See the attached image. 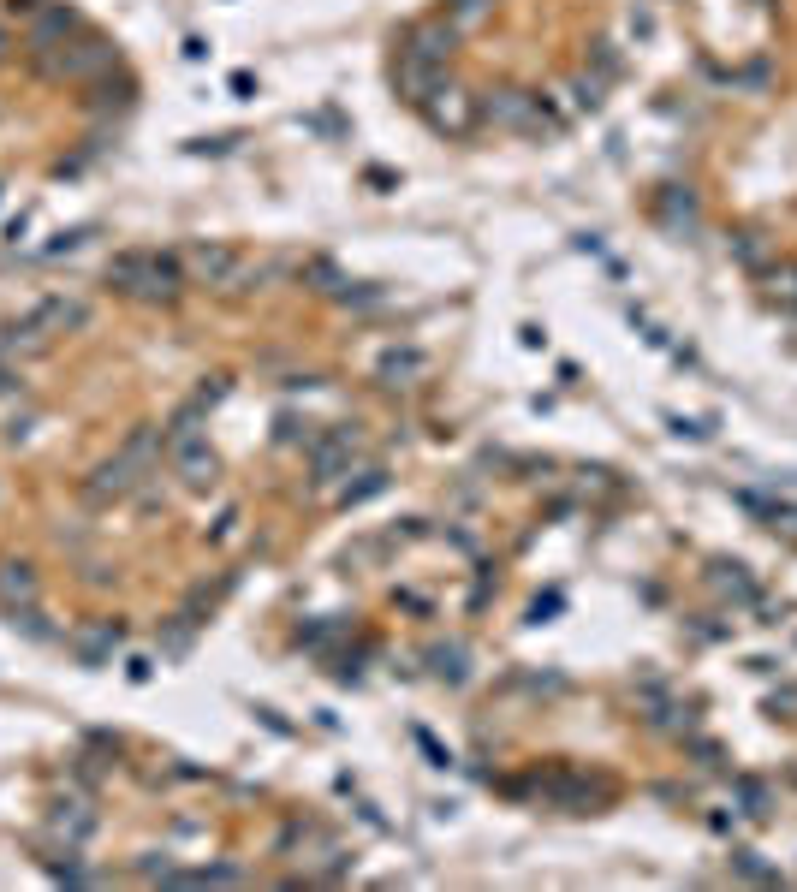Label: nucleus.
Listing matches in <instances>:
<instances>
[{"instance_id":"obj_1","label":"nucleus","mask_w":797,"mask_h":892,"mask_svg":"<svg viewBox=\"0 0 797 892\" xmlns=\"http://www.w3.org/2000/svg\"><path fill=\"white\" fill-rule=\"evenodd\" d=\"M108 286L125 298H143V304H173L185 292V262L161 256V250H119L108 262Z\"/></svg>"},{"instance_id":"obj_2","label":"nucleus","mask_w":797,"mask_h":892,"mask_svg":"<svg viewBox=\"0 0 797 892\" xmlns=\"http://www.w3.org/2000/svg\"><path fill=\"white\" fill-rule=\"evenodd\" d=\"M36 66L48 72V78H102L108 66H114V48L108 42H78V48H60V54H36Z\"/></svg>"},{"instance_id":"obj_3","label":"nucleus","mask_w":797,"mask_h":892,"mask_svg":"<svg viewBox=\"0 0 797 892\" xmlns=\"http://www.w3.org/2000/svg\"><path fill=\"white\" fill-rule=\"evenodd\" d=\"M185 274H191L197 286H238L244 256H238L232 244H191V250H185Z\"/></svg>"},{"instance_id":"obj_4","label":"nucleus","mask_w":797,"mask_h":892,"mask_svg":"<svg viewBox=\"0 0 797 892\" xmlns=\"http://www.w3.org/2000/svg\"><path fill=\"white\" fill-rule=\"evenodd\" d=\"M143 488V470L125 458V452H114V464H102L90 482H84V494L96 500V506H108V500H125V494H137Z\"/></svg>"},{"instance_id":"obj_5","label":"nucleus","mask_w":797,"mask_h":892,"mask_svg":"<svg viewBox=\"0 0 797 892\" xmlns=\"http://www.w3.org/2000/svg\"><path fill=\"white\" fill-rule=\"evenodd\" d=\"M351 458H357V429H334V435L310 441V470H316V482L345 476V470H351Z\"/></svg>"},{"instance_id":"obj_6","label":"nucleus","mask_w":797,"mask_h":892,"mask_svg":"<svg viewBox=\"0 0 797 892\" xmlns=\"http://www.w3.org/2000/svg\"><path fill=\"white\" fill-rule=\"evenodd\" d=\"M482 113L494 119V125H506V131H542V113H536V96H524V90H494Z\"/></svg>"},{"instance_id":"obj_7","label":"nucleus","mask_w":797,"mask_h":892,"mask_svg":"<svg viewBox=\"0 0 797 892\" xmlns=\"http://www.w3.org/2000/svg\"><path fill=\"white\" fill-rule=\"evenodd\" d=\"M24 322L48 339V334H66V328H84L90 322V304H78V298H42Z\"/></svg>"},{"instance_id":"obj_8","label":"nucleus","mask_w":797,"mask_h":892,"mask_svg":"<svg viewBox=\"0 0 797 892\" xmlns=\"http://www.w3.org/2000/svg\"><path fill=\"white\" fill-rule=\"evenodd\" d=\"M423 113H429V125H435V131H453V137H464V131H470V119H476L470 96H464V90H447V84L423 102Z\"/></svg>"},{"instance_id":"obj_9","label":"nucleus","mask_w":797,"mask_h":892,"mask_svg":"<svg viewBox=\"0 0 797 892\" xmlns=\"http://www.w3.org/2000/svg\"><path fill=\"white\" fill-rule=\"evenodd\" d=\"M78 30V12L72 6H36L30 12V48L36 54H54V42H66Z\"/></svg>"},{"instance_id":"obj_10","label":"nucleus","mask_w":797,"mask_h":892,"mask_svg":"<svg viewBox=\"0 0 797 892\" xmlns=\"http://www.w3.org/2000/svg\"><path fill=\"white\" fill-rule=\"evenodd\" d=\"M453 42H458L453 24H417V30L405 36V48H399V54L429 60V66H447V60H453Z\"/></svg>"},{"instance_id":"obj_11","label":"nucleus","mask_w":797,"mask_h":892,"mask_svg":"<svg viewBox=\"0 0 797 892\" xmlns=\"http://www.w3.org/2000/svg\"><path fill=\"white\" fill-rule=\"evenodd\" d=\"M441 72H447V66H429V60H411V54H399V72H393V84H399V96H405V102H417V108H423V102L441 90Z\"/></svg>"},{"instance_id":"obj_12","label":"nucleus","mask_w":797,"mask_h":892,"mask_svg":"<svg viewBox=\"0 0 797 892\" xmlns=\"http://www.w3.org/2000/svg\"><path fill=\"white\" fill-rule=\"evenodd\" d=\"M167 452H173V464H179V476H185L191 488H209V482L221 476V464H215L209 441H185V446H167Z\"/></svg>"},{"instance_id":"obj_13","label":"nucleus","mask_w":797,"mask_h":892,"mask_svg":"<svg viewBox=\"0 0 797 892\" xmlns=\"http://www.w3.org/2000/svg\"><path fill=\"white\" fill-rule=\"evenodd\" d=\"M0 601H6V607H30V601H36V571H30L24 559L0 565Z\"/></svg>"},{"instance_id":"obj_14","label":"nucleus","mask_w":797,"mask_h":892,"mask_svg":"<svg viewBox=\"0 0 797 892\" xmlns=\"http://www.w3.org/2000/svg\"><path fill=\"white\" fill-rule=\"evenodd\" d=\"M423 369H429L423 351H387V357H381V381H387V387H411Z\"/></svg>"},{"instance_id":"obj_15","label":"nucleus","mask_w":797,"mask_h":892,"mask_svg":"<svg viewBox=\"0 0 797 892\" xmlns=\"http://www.w3.org/2000/svg\"><path fill=\"white\" fill-rule=\"evenodd\" d=\"M48 339L36 334L30 322H6L0 328V363H18V357H30V351H42Z\"/></svg>"},{"instance_id":"obj_16","label":"nucleus","mask_w":797,"mask_h":892,"mask_svg":"<svg viewBox=\"0 0 797 892\" xmlns=\"http://www.w3.org/2000/svg\"><path fill=\"white\" fill-rule=\"evenodd\" d=\"M54 827H60V833H66V839L78 845V839H90V833H96V815H90L84 803H60V815H54Z\"/></svg>"},{"instance_id":"obj_17","label":"nucleus","mask_w":797,"mask_h":892,"mask_svg":"<svg viewBox=\"0 0 797 892\" xmlns=\"http://www.w3.org/2000/svg\"><path fill=\"white\" fill-rule=\"evenodd\" d=\"M114 643H119V619H108V625H96L90 637H78V655H84V661L96 667V661H102V655H108Z\"/></svg>"},{"instance_id":"obj_18","label":"nucleus","mask_w":797,"mask_h":892,"mask_svg":"<svg viewBox=\"0 0 797 892\" xmlns=\"http://www.w3.org/2000/svg\"><path fill=\"white\" fill-rule=\"evenodd\" d=\"M381 488H387V470H363V482H345L340 500L345 506H357V500H369V494H381Z\"/></svg>"},{"instance_id":"obj_19","label":"nucleus","mask_w":797,"mask_h":892,"mask_svg":"<svg viewBox=\"0 0 797 892\" xmlns=\"http://www.w3.org/2000/svg\"><path fill=\"white\" fill-rule=\"evenodd\" d=\"M429 661H435V672H441V678H453V684L464 678V649H458V643H453V649H435Z\"/></svg>"},{"instance_id":"obj_20","label":"nucleus","mask_w":797,"mask_h":892,"mask_svg":"<svg viewBox=\"0 0 797 892\" xmlns=\"http://www.w3.org/2000/svg\"><path fill=\"white\" fill-rule=\"evenodd\" d=\"M90 238H96V226H72V232H60V244H48L42 256H66V250H84Z\"/></svg>"},{"instance_id":"obj_21","label":"nucleus","mask_w":797,"mask_h":892,"mask_svg":"<svg viewBox=\"0 0 797 892\" xmlns=\"http://www.w3.org/2000/svg\"><path fill=\"white\" fill-rule=\"evenodd\" d=\"M310 280H316V292H334V298L345 292V280H340V268H334V262H310Z\"/></svg>"},{"instance_id":"obj_22","label":"nucleus","mask_w":797,"mask_h":892,"mask_svg":"<svg viewBox=\"0 0 797 892\" xmlns=\"http://www.w3.org/2000/svg\"><path fill=\"white\" fill-rule=\"evenodd\" d=\"M447 12H453V30H458V24H476V18H488V0H453Z\"/></svg>"},{"instance_id":"obj_23","label":"nucleus","mask_w":797,"mask_h":892,"mask_svg":"<svg viewBox=\"0 0 797 892\" xmlns=\"http://www.w3.org/2000/svg\"><path fill=\"white\" fill-rule=\"evenodd\" d=\"M595 102H601V84H595V78H583V84H577V108H595Z\"/></svg>"},{"instance_id":"obj_24","label":"nucleus","mask_w":797,"mask_h":892,"mask_svg":"<svg viewBox=\"0 0 797 892\" xmlns=\"http://www.w3.org/2000/svg\"><path fill=\"white\" fill-rule=\"evenodd\" d=\"M0 54H6V30H0Z\"/></svg>"}]
</instances>
